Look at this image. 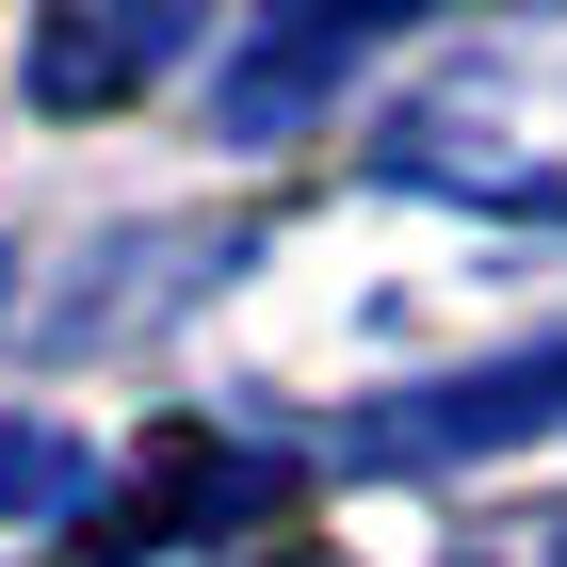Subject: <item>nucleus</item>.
<instances>
[{
  "label": "nucleus",
  "instance_id": "nucleus-1",
  "mask_svg": "<svg viewBox=\"0 0 567 567\" xmlns=\"http://www.w3.org/2000/svg\"><path fill=\"white\" fill-rule=\"evenodd\" d=\"M292 503V454L276 437H227V422H163L131 454V486H97V551H163V535H244Z\"/></svg>",
  "mask_w": 567,
  "mask_h": 567
},
{
  "label": "nucleus",
  "instance_id": "nucleus-2",
  "mask_svg": "<svg viewBox=\"0 0 567 567\" xmlns=\"http://www.w3.org/2000/svg\"><path fill=\"white\" fill-rule=\"evenodd\" d=\"M551 405H567V341H535V357H486V373L422 390V405L341 422V454H373V471H437V454H503V437H535Z\"/></svg>",
  "mask_w": 567,
  "mask_h": 567
},
{
  "label": "nucleus",
  "instance_id": "nucleus-3",
  "mask_svg": "<svg viewBox=\"0 0 567 567\" xmlns=\"http://www.w3.org/2000/svg\"><path fill=\"white\" fill-rule=\"evenodd\" d=\"M373 33H390L373 0H357V17H276V33H244V49H227L212 131H227V146H292V131H308V97L357 82V49H373Z\"/></svg>",
  "mask_w": 567,
  "mask_h": 567
},
{
  "label": "nucleus",
  "instance_id": "nucleus-4",
  "mask_svg": "<svg viewBox=\"0 0 567 567\" xmlns=\"http://www.w3.org/2000/svg\"><path fill=\"white\" fill-rule=\"evenodd\" d=\"M178 49H195L178 0H131V17H49V33H33V97H49V114H114L131 82H163Z\"/></svg>",
  "mask_w": 567,
  "mask_h": 567
},
{
  "label": "nucleus",
  "instance_id": "nucleus-5",
  "mask_svg": "<svg viewBox=\"0 0 567 567\" xmlns=\"http://www.w3.org/2000/svg\"><path fill=\"white\" fill-rule=\"evenodd\" d=\"M0 503H82V519H97V454H65V437H0Z\"/></svg>",
  "mask_w": 567,
  "mask_h": 567
},
{
  "label": "nucleus",
  "instance_id": "nucleus-6",
  "mask_svg": "<svg viewBox=\"0 0 567 567\" xmlns=\"http://www.w3.org/2000/svg\"><path fill=\"white\" fill-rule=\"evenodd\" d=\"M454 567H567V503H503L486 535H454Z\"/></svg>",
  "mask_w": 567,
  "mask_h": 567
},
{
  "label": "nucleus",
  "instance_id": "nucleus-7",
  "mask_svg": "<svg viewBox=\"0 0 567 567\" xmlns=\"http://www.w3.org/2000/svg\"><path fill=\"white\" fill-rule=\"evenodd\" d=\"M260 567H357V551H324V535H292V551H260Z\"/></svg>",
  "mask_w": 567,
  "mask_h": 567
}]
</instances>
